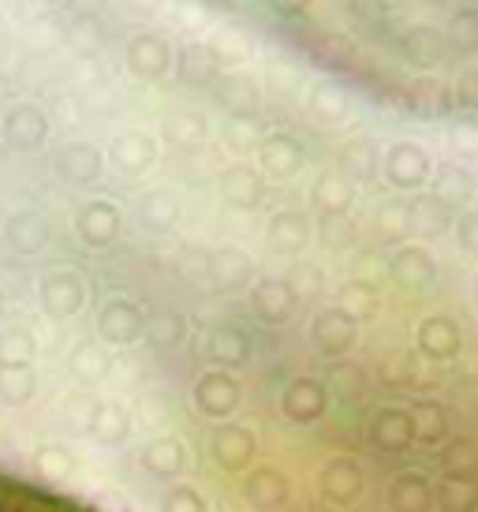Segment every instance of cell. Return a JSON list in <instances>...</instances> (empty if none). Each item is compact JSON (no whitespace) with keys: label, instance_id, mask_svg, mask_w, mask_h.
Masks as SVG:
<instances>
[{"label":"cell","instance_id":"6da1fadb","mask_svg":"<svg viewBox=\"0 0 478 512\" xmlns=\"http://www.w3.org/2000/svg\"><path fill=\"white\" fill-rule=\"evenodd\" d=\"M355 57L426 98L478 94V0H352Z\"/></svg>","mask_w":478,"mask_h":512},{"label":"cell","instance_id":"7a4b0ae2","mask_svg":"<svg viewBox=\"0 0 478 512\" xmlns=\"http://www.w3.org/2000/svg\"><path fill=\"white\" fill-rule=\"evenodd\" d=\"M0 512H94L71 498H60L53 490H42L34 483L0 475Z\"/></svg>","mask_w":478,"mask_h":512}]
</instances>
